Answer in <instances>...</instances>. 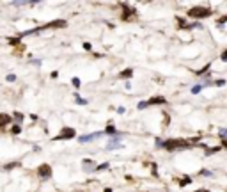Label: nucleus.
<instances>
[{
	"label": "nucleus",
	"mask_w": 227,
	"mask_h": 192,
	"mask_svg": "<svg viewBox=\"0 0 227 192\" xmlns=\"http://www.w3.org/2000/svg\"><path fill=\"white\" fill-rule=\"evenodd\" d=\"M158 146H163L165 150H169V151H174V150H183V148H188V146H192V142H186V141H183V139H172V141H167V142H158Z\"/></svg>",
	"instance_id": "nucleus-1"
},
{
	"label": "nucleus",
	"mask_w": 227,
	"mask_h": 192,
	"mask_svg": "<svg viewBox=\"0 0 227 192\" xmlns=\"http://www.w3.org/2000/svg\"><path fill=\"white\" fill-rule=\"evenodd\" d=\"M210 14H211V9H208V7H192L188 11L190 18H208Z\"/></svg>",
	"instance_id": "nucleus-2"
},
{
	"label": "nucleus",
	"mask_w": 227,
	"mask_h": 192,
	"mask_svg": "<svg viewBox=\"0 0 227 192\" xmlns=\"http://www.w3.org/2000/svg\"><path fill=\"white\" fill-rule=\"evenodd\" d=\"M37 174H39V178H43V180H46V178H50L51 176V169H50V166H41L39 169H37Z\"/></svg>",
	"instance_id": "nucleus-3"
},
{
	"label": "nucleus",
	"mask_w": 227,
	"mask_h": 192,
	"mask_svg": "<svg viewBox=\"0 0 227 192\" xmlns=\"http://www.w3.org/2000/svg\"><path fill=\"white\" fill-rule=\"evenodd\" d=\"M73 137H75V130L73 128H64L60 132V135L57 137V141H60V139H73Z\"/></svg>",
	"instance_id": "nucleus-4"
},
{
	"label": "nucleus",
	"mask_w": 227,
	"mask_h": 192,
	"mask_svg": "<svg viewBox=\"0 0 227 192\" xmlns=\"http://www.w3.org/2000/svg\"><path fill=\"white\" fill-rule=\"evenodd\" d=\"M59 28V27H66V21L64 20H57V21H51V23H46L44 27H41V28Z\"/></svg>",
	"instance_id": "nucleus-5"
},
{
	"label": "nucleus",
	"mask_w": 227,
	"mask_h": 192,
	"mask_svg": "<svg viewBox=\"0 0 227 192\" xmlns=\"http://www.w3.org/2000/svg\"><path fill=\"white\" fill-rule=\"evenodd\" d=\"M162 103H165V98H162V96L151 98V100H147V101H146V105H162Z\"/></svg>",
	"instance_id": "nucleus-6"
},
{
	"label": "nucleus",
	"mask_w": 227,
	"mask_h": 192,
	"mask_svg": "<svg viewBox=\"0 0 227 192\" xmlns=\"http://www.w3.org/2000/svg\"><path fill=\"white\" fill-rule=\"evenodd\" d=\"M99 135H101V134H89V135H82L78 141H80V142H89V141H92V139H98Z\"/></svg>",
	"instance_id": "nucleus-7"
},
{
	"label": "nucleus",
	"mask_w": 227,
	"mask_h": 192,
	"mask_svg": "<svg viewBox=\"0 0 227 192\" xmlns=\"http://www.w3.org/2000/svg\"><path fill=\"white\" fill-rule=\"evenodd\" d=\"M123 7H124V14H123V20H130L131 16H135V11H131V9H128V5H126V4H124Z\"/></svg>",
	"instance_id": "nucleus-8"
},
{
	"label": "nucleus",
	"mask_w": 227,
	"mask_h": 192,
	"mask_svg": "<svg viewBox=\"0 0 227 192\" xmlns=\"http://www.w3.org/2000/svg\"><path fill=\"white\" fill-rule=\"evenodd\" d=\"M83 169L85 171H92V169H96V164L92 160H83Z\"/></svg>",
	"instance_id": "nucleus-9"
},
{
	"label": "nucleus",
	"mask_w": 227,
	"mask_h": 192,
	"mask_svg": "<svg viewBox=\"0 0 227 192\" xmlns=\"http://www.w3.org/2000/svg\"><path fill=\"white\" fill-rule=\"evenodd\" d=\"M11 121V118L7 116V114H0V128H4V126H7V123Z\"/></svg>",
	"instance_id": "nucleus-10"
},
{
	"label": "nucleus",
	"mask_w": 227,
	"mask_h": 192,
	"mask_svg": "<svg viewBox=\"0 0 227 192\" xmlns=\"http://www.w3.org/2000/svg\"><path fill=\"white\" fill-rule=\"evenodd\" d=\"M119 146H121V141L114 139L112 142H108V144H107V150H115V148H119Z\"/></svg>",
	"instance_id": "nucleus-11"
},
{
	"label": "nucleus",
	"mask_w": 227,
	"mask_h": 192,
	"mask_svg": "<svg viewBox=\"0 0 227 192\" xmlns=\"http://www.w3.org/2000/svg\"><path fill=\"white\" fill-rule=\"evenodd\" d=\"M131 75H133V71H131V69H126V71L121 73V78H130Z\"/></svg>",
	"instance_id": "nucleus-12"
},
{
	"label": "nucleus",
	"mask_w": 227,
	"mask_h": 192,
	"mask_svg": "<svg viewBox=\"0 0 227 192\" xmlns=\"http://www.w3.org/2000/svg\"><path fill=\"white\" fill-rule=\"evenodd\" d=\"M218 134H220L222 141H224V142H227V130H226V128H220V132H218Z\"/></svg>",
	"instance_id": "nucleus-13"
},
{
	"label": "nucleus",
	"mask_w": 227,
	"mask_h": 192,
	"mask_svg": "<svg viewBox=\"0 0 227 192\" xmlns=\"http://www.w3.org/2000/svg\"><path fill=\"white\" fill-rule=\"evenodd\" d=\"M75 98H76V103H80V105H85V103H87V101H85V100H83V98H80V96H78V94H76V96H75Z\"/></svg>",
	"instance_id": "nucleus-14"
},
{
	"label": "nucleus",
	"mask_w": 227,
	"mask_h": 192,
	"mask_svg": "<svg viewBox=\"0 0 227 192\" xmlns=\"http://www.w3.org/2000/svg\"><path fill=\"white\" fill-rule=\"evenodd\" d=\"M105 132H107V134H115V128L110 125V126H107V130H105Z\"/></svg>",
	"instance_id": "nucleus-15"
},
{
	"label": "nucleus",
	"mask_w": 227,
	"mask_h": 192,
	"mask_svg": "<svg viewBox=\"0 0 227 192\" xmlns=\"http://www.w3.org/2000/svg\"><path fill=\"white\" fill-rule=\"evenodd\" d=\"M188 183H190V178H183L179 185H181V187H185V185H188Z\"/></svg>",
	"instance_id": "nucleus-16"
},
{
	"label": "nucleus",
	"mask_w": 227,
	"mask_h": 192,
	"mask_svg": "<svg viewBox=\"0 0 227 192\" xmlns=\"http://www.w3.org/2000/svg\"><path fill=\"white\" fill-rule=\"evenodd\" d=\"M199 91H201V85H195V87H192V93H194V94H197Z\"/></svg>",
	"instance_id": "nucleus-17"
},
{
	"label": "nucleus",
	"mask_w": 227,
	"mask_h": 192,
	"mask_svg": "<svg viewBox=\"0 0 227 192\" xmlns=\"http://www.w3.org/2000/svg\"><path fill=\"white\" fill-rule=\"evenodd\" d=\"M20 130H21V128H20V126H18V125H14V128H12V130H11V132H12V134H20Z\"/></svg>",
	"instance_id": "nucleus-18"
},
{
	"label": "nucleus",
	"mask_w": 227,
	"mask_h": 192,
	"mask_svg": "<svg viewBox=\"0 0 227 192\" xmlns=\"http://www.w3.org/2000/svg\"><path fill=\"white\" fill-rule=\"evenodd\" d=\"M105 169H108V164H101V166L98 167V171H105Z\"/></svg>",
	"instance_id": "nucleus-19"
},
{
	"label": "nucleus",
	"mask_w": 227,
	"mask_h": 192,
	"mask_svg": "<svg viewBox=\"0 0 227 192\" xmlns=\"http://www.w3.org/2000/svg\"><path fill=\"white\" fill-rule=\"evenodd\" d=\"M7 80H9V82H14V80H16V77H14V75H7Z\"/></svg>",
	"instance_id": "nucleus-20"
},
{
	"label": "nucleus",
	"mask_w": 227,
	"mask_h": 192,
	"mask_svg": "<svg viewBox=\"0 0 227 192\" xmlns=\"http://www.w3.org/2000/svg\"><path fill=\"white\" fill-rule=\"evenodd\" d=\"M73 85H76V87H80V80H78V78H73Z\"/></svg>",
	"instance_id": "nucleus-21"
},
{
	"label": "nucleus",
	"mask_w": 227,
	"mask_h": 192,
	"mask_svg": "<svg viewBox=\"0 0 227 192\" xmlns=\"http://www.w3.org/2000/svg\"><path fill=\"white\" fill-rule=\"evenodd\" d=\"M14 118H16V119H18V121H21V119H23V116H21V114H20V112H16V114H14Z\"/></svg>",
	"instance_id": "nucleus-22"
},
{
	"label": "nucleus",
	"mask_w": 227,
	"mask_h": 192,
	"mask_svg": "<svg viewBox=\"0 0 227 192\" xmlns=\"http://www.w3.org/2000/svg\"><path fill=\"white\" fill-rule=\"evenodd\" d=\"M220 59H222L224 62H227V50H226V52H224V53H222V57H220Z\"/></svg>",
	"instance_id": "nucleus-23"
},
{
	"label": "nucleus",
	"mask_w": 227,
	"mask_h": 192,
	"mask_svg": "<svg viewBox=\"0 0 227 192\" xmlns=\"http://www.w3.org/2000/svg\"><path fill=\"white\" fill-rule=\"evenodd\" d=\"M224 84H226V80H217L215 82V85H224Z\"/></svg>",
	"instance_id": "nucleus-24"
},
{
	"label": "nucleus",
	"mask_w": 227,
	"mask_h": 192,
	"mask_svg": "<svg viewBox=\"0 0 227 192\" xmlns=\"http://www.w3.org/2000/svg\"><path fill=\"white\" fill-rule=\"evenodd\" d=\"M201 174H202V176H211V173H210V171H201Z\"/></svg>",
	"instance_id": "nucleus-25"
},
{
	"label": "nucleus",
	"mask_w": 227,
	"mask_h": 192,
	"mask_svg": "<svg viewBox=\"0 0 227 192\" xmlns=\"http://www.w3.org/2000/svg\"><path fill=\"white\" fill-rule=\"evenodd\" d=\"M147 105H146V101H142V103H139V109H146Z\"/></svg>",
	"instance_id": "nucleus-26"
}]
</instances>
